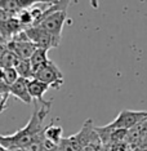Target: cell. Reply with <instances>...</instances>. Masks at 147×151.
I'll use <instances>...</instances> for the list:
<instances>
[{
  "label": "cell",
  "mask_w": 147,
  "mask_h": 151,
  "mask_svg": "<svg viewBox=\"0 0 147 151\" xmlns=\"http://www.w3.org/2000/svg\"><path fill=\"white\" fill-rule=\"evenodd\" d=\"M23 31H25L29 42H31L39 49L49 50L50 48H56L60 45V42H61L60 37L50 35L49 32L44 31V30L39 29L36 26L26 27V29H23Z\"/></svg>",
  "instance_id": "obj_5"
},
{
  "label": "cell",
  "mask_w": 147,
  "mask_h": 151,
  "mask_svg": "<svg viewBox=\"0 0 147 151\" xmlns=\"http://www.w3.org/2000/svg\"><path fill=\"white\" fill-rule=\"evenodd\" d=\"M62 133H63V128H62V127H61V125H54V123L50 122L49 125L44 127L43 137L47 141L54 143V145H58V143H60V141L63 138Z\"/></svg>",
  "instance_id": "obj_10"
},
{
  "label": "cell",
  "mask_w": 147,
  "mask_h": 151,
  "mask_svg": "<svg viewBox=\"0 0 147 151\" xmlns=\"http://www.w3.org/2000/svg\"><path fill=\"white\" fill-rule=\"evenodd\" d=\"M147 116V111H133V110H123L110 124L106 127L110 129H124L129 130L136 124Z\"/></svg>",
  "instance_id": "obj_6"
},
{
  "label": "cell",
  "mask_w": 147,
  "mask_h": 151,
  "mask_svg": "<svg viewBox=\"0 0 147 151\" xmlns=\"http://www.w3.org/2000/svg\"><path fill=\"white\" fill-rule=\"evenodd\" d=\"M5 48L14 54L19 60H30L32 53L36 50V47L31 42H14L11 40L5 44Z\"/></svg>",
  "instance_id": "obj_7"
},
{
  "label": "cell",
  "mask_w": 147,
  "mask_h": 151,
  "mask_svg": "<svg viewBox=\"0 0 147 151\" xmlns=\"http://www.w3.org/2000/svg\"><path fill=\"white\" fill-rule=\"evenodd\" d=\"M68 4L70 1H53L52 5L43 13L39 21L34 23L32 26L39 27L44 31L49 32L50 35L61 39L65 22L67 19Z\"/></svg>",
  "instance_id": "obj_2"
},
{
  "label": "cell",
  "mask_w": 147,
  "mask_h": 151,
  "mask_svg": "<svg viewBox=\"0 0 147 151\" xmlns=\"http://www.w3.org/2000/svg\"><path fill=\"white\" fill-rule=\"evenodd\" d=\"M13 68L16 70L18 78H23V79H27V80L32 79V70H31V66H30L29 60H19V58H17Z\"/></svg>",
  "instance_id": "obj_12"
},
{
  "label": "cell",
  "mask_w": 147,
  "mask_h": 151,
  "mask_svg": "<svg viewBox=\"0 0 147 151\" xmlns=\"http://www.w3.org/2000/svg\"><path fill=\"white\" fill-rule=\"evenodd\" d=\"M48 61H49L48 60V50L36 48V50L32 53V56L30 57V60H29L30 66H31V70H32V75L35 74L40 67H43Z\"/></svg>",
  "instance_id": "obj_11"
},
{
  "label": "cell",
  "mask_w": 147,
  "mask_h": 151,
  "mask_svg": "<svg viewBox=\"0 0 147 151\" xmlns=\"http://www.w3.org/2000/svg\"><path fill=\"white\" fill-rule=\"evenodd\" d=\"M0 151H8V150H6V149H4V147H3L1 145H0Z\"/></svg>",
  "instance_id": "obj_18"
},
{
  "label": "cell",
  "mask_w": 147,
  "mask_h": 151,
  "mask_svg": "<svg viewBox=\"0 0 147 151\" xmlns=\"http://www.w3.org/2000/svg\"><path fill=\"white\" fill-rule=\"evenodd\" d=\"M136 151H147V143H145V145L141 146L139 149H137Z\"/></svg>",
  "instance_id": "obj_17"
},
{
  "label": "cell",
  "mask_w": 147,
  "mask_h": 151,
  "mask_svg": "<svg viewBox=\"0 0 147 151\" xmlns=\"http://www.w3.org/2000/svg\"><path fill=\"white\" fill-rule=\"evenodd\" d=\"M27 83H29L27 79L18 78L14 83L9 87V96L12 94L13 97L18 98L19 101H22V102H25V104L30 105L32 102V99H31V97H30V94H29Z\"/></svg>",
  "instance_id": "obj_8"
},
{
  "label": "cell",
  "mask_w": 147,
  "mask_h": 151,
  "mask_svg": "<svg viewBox=\"0 0 147 151\" xmlns=\"http://www.w3.org/2000/svg\"><path fill=\"white\" fill-rule=\"evenodd\" d=\"M16 61H17V57L14 56V54H13L11 50L5 49L4 54H3V57H1V61H0V67L1 68L13 67L14 63H16Z\"/></svg>",
  "instance_id": "obj_13"
},
{
  "label": "cell",
  "mask_w": 147,
  "mask_h": 151,
  "mask_svg": "<svg viewBox=\"0 0 147 151\" xmlns=\"http://www.w3.org/2000/svg\"><path fill=\"white\" fill-rule=\"evenodd\" d=\"M32 79H36L53 89H60L65 83L63 74L61 73L57 65L50 60L32 75Z\"/></svg>",
  "instance_id": "obj_4"
},
{
  "label": "cell",
  "mask_w": 147,
  "mask_h": 151,
  "mask_svg": "<svg viewBox=\"0 0 147 151\" xmlns=\"http://www.w3.org/2000/svg\"><path fill=\"white\" fill-rule=\"evenodd\" d=\"M27 89H29V94L31 97V99H35L39 104H45L44 94L49 89V87L47 84L36 80V79H30L29 83H27Z\"/></svg>",
  "instance_id": "obj_9"
},
{
  "label": "cell",
  "mask_w": 147,
  "mask_h": 151,
  "mask_svg": "<svg viewBox=\"0 0 147 151\" xmlns=\"http://www.w3.org/2000/svg\"><path fill=\"white\" fill-rule=\"evenodd\" d=\"M50 106H52V99L45 101V104H39V107L34 110L29 123L23 128L18 129L13 134H0V145L8 151L25 150L34 141L39 139L43 136V123L45 116L49 114Z\"/></svg>",
  "instance_id": "obj_1"
},
{
  "label": "cell",
  "mask_w": 147,
  "mask_h": 151,
  "mask_svg": "<svg viewBox=\"0 0 147 151\" xmlns=\"http://www.w3.org/2000/svg\"><path fill=\"white\" fill-rule=\"evenodd\" d=\"M97 136L98 134L94 129L93 122H92V119H88L77 133L61 139L60 143L57 145L56 151H80L81 147L89 143Z\"/></svg>",
  "instance_id": "obj_3"
},
{
  "label": "cell",
  "mask_w": 147,
  "mask_h": 151,
  "mask_svg": "<svg viewBox=\"0 0 147 151\" xmlns=\"http://www.w3.org/2000/svg\"><path fill=\"white\" fill-rule=\"evenodd\" d=\"M1 70H3V79H4V83L8 85V87H11L17 79H18V75H17L16 70L13 67L1 68Z\"/></svg>",
  "instance_id": "obj_14"
},
{
  "label": "cell",
  "mask_w": 147,
  "mask_h": 151,
  "mask_svg": "<svg viewBox=\"0 0 147 151\" xmlns=\"http://www.w3.org/2000/svg\"><path fill=\"white\" fill-rule=\"evenodd\" d=\"M9 96H1L0 94V112H3L6 109V101H8Z\"/></svg>",
  "instance_id": "obj_15"
},
{
  "label": "cell",
  "mask_w": 147,
  "mask_h": 151,
  "mask_svg": "<svg viewBox=\"0 0 147 151\" xmlns=\"http://www.w3.org/2000/svg\"><path fill=\"white\" fill-rule=\"evenodd\" d=\"M5 44H3V43H0V61H1V57H3V54H4L5 52Z\"/></svg>",
  "instance_id": "obj_16"
}]
</instances>
